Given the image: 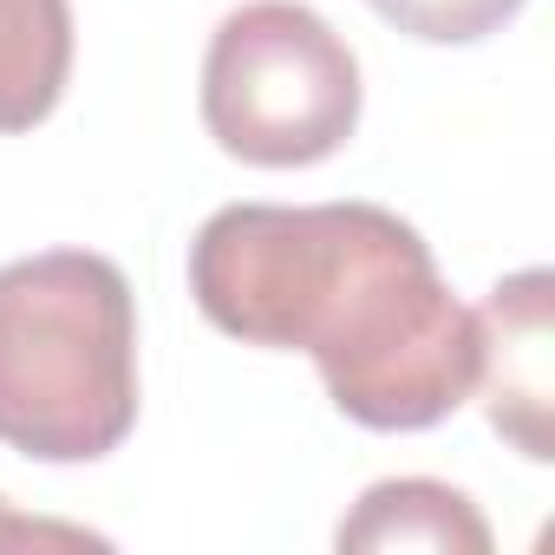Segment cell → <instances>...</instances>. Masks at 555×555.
<instances>
[{"label":"cell","mask_w":555,"mask_h":555,"mask_svg":"<svg viewBox=\"0 0 555 555\" xmlns=\"http://www.w3.org/2000/svg\"><path fill=\"white\" fill-rule=\"evenodd\" d=\"M40 542H60V548H79V542H99L86 529H60V522H27L8 509V496H0V548H40Z\"/></svg>","instance_id":"8"},{"label":"cell","mask_w":555,"mask_h":555,"mask_svg":"<svg viewBox=\"0 0 555 555\" xmlns=\"http://www.w3.org/2000/svg\"><path fill=\"white\" fill-rule=\"evenodd\" d=\"M516 8H522V0H373L379 21H392L399 34L431 40V47L490 40L503 21H516Z\"/></svg>","instance_id":"7"},{"label":"cell","mask_w":555,"mask_h":555,"mask_svg":"<svg viewBox=\"0 0 555 555\" xmlns=\"http://www.w3.org/2000/svg\"><path fill=\"white\" fill-rule=\"evenodd\" d=\"M138 425V308L112 255L47 248L0 268V444L92 464Z\"/></svg>","instance_id":"2"},{"label":"cell","mask_w":555,"mask_h":555,"mask_svg":"<svg viewBox=\"0 0 555 555\" xmlns=\"http://www.w3.org/2000/svg\"><path fill=\"white\" fill-rule=\"evenodd\" d=\"M203 125L255 170L321 164L360 125V60L301 0H248L209 40Z\"/></svg>","instance_id":"3"},{"label":"cell","mask_w":555,"mask_h":555,"mask_svg":"<svg viewBox=\"0 0 555 555\" xmlns=\"http://www.w3.org/2000/svg\"><path fill=\"white\" fill-rule=\"evenodd\" d=\"M73 73L66 0H0V131H34Z\"/></svg>","instance_id":"6"},{"label":"cell","mask_w":555,"mask_h":555,"mask_svg":"<svg viewBox=\"0 0 555 555\" xmlns=\"http://www.w3.org/2000/svg\"><path fill=\"white\" fill-rule=\"evenodd\" d=\"M548 268H522L477 308V386L490 425L535 464H548Z\"/></svg>","instance_id":"4"},{"label":"cell","mask_w":555,"mask_h":555,"mask_svg":"<svg viewBox=\"0 0 555 555\" xmlns=\"http://www.w3.org/2000/svg\"><path fill=\"white\" fill-rule=\"evenodd\" d=\"M190 295L242 347L314 353L327 399L366 431L444 425L477 392V314L379 203H229L190 242Z\"/></svg>","instance_id":"1"},{"label":"cell","mask_w":555,"mask_h":555,"mask_svg":"<svg viewBox=\"0 0 555 555\" xmlns=\"http://www.w3.org/2000/svg\"><path fill=\"white\" fill-rule=\"evenodd\" d=\"M334 542L353 555H490V522L438 477H386L353 503Z\"/></svg>","instance_id":"5"}]
</instances>
